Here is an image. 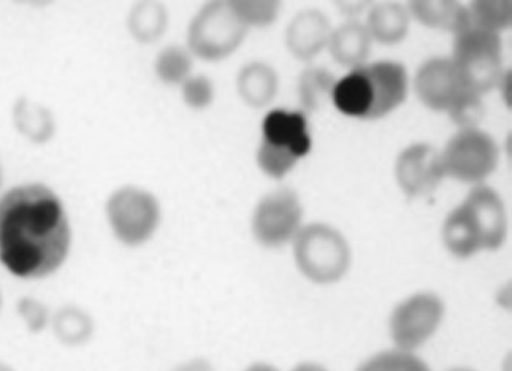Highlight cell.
Here are the masks:
<instances>
[{"instance_id":"6da1fadb","label":"cell","mask_w":512,"mask_h":371,"mask_svg":"<svg viewBox=\"0 0 512 371\" xmlns=\"http://www.w3.org/2000/svg\"><path fill=\"white\" fill-rule=\"evenodd\" d=\"M73 248V226L62 197L39 181L18 184L0 196V267L23 281L62 270Z\"/></svg>"},{"instance_id":"7a4b0ae2","label":"cell","mask_w":512,"mask_h":371,"mask_svg":"<svg viewBox=\"0 0 512 371\" xmlns=\"http://www.w3.org/2000/svg\"><path fill=\"white\" fill-rule=\"evenodd\" d=\"M295 268L314 286H335L351 272L348 237L329 222H306L291 245Z\"/></svg>"},{"instance_id":"3957f363","label":"cell","mask_w":512,"mask_h":371,"mask_svg":"<svg viewBox=\"0 0 512 371\" xmlns=\"http://www.w3.org/2000/svg\"><path fill=\"white\" fill-rule=\"evenodd\" d=\"M104 216L116 243L138 249L154 240L161 229L164 210L161 200L150 189L123 184L108 194Z\"/></svg>"},{"instance_id":"277c9868","label":"cell","mask_w":512,"mask_h":371,"mask_svg":"<svg viewBox=\"0 0 512 371\" xmlns=\"http://www.w3.org/2000/svg\"><path fill=\"white\" fill-rule=\"evenodd\" d=\"M248 34L230 0H211L189 21L186 46L199 61L221 62L240 50Z\"/></svg>"},{"instance_id":"5b68a950","label":"cell","mask_w":512,"mask_h":371,"mask_svg":"<svg viewBox=\"0 0 512 371\" xmlns=\"http://www.w3.org/2000/svg\"><path fill=\"white\" fill-rule=\"evenodd\" d=\"M455 70L459 73L463 88L486 96L495 91L503 66V40L501 35L468 27L467 31L454 35L452 54Z\"/></svg>"},{"instance_id":"8992f818","label":"cell","mask_w":512,"mask_h":371,"mask_svg":"<svg viewBox=\"0 0 512 371\" xmlns=\"http://www.w3.org/2000/svg\"><path fill=\"white\" fill-rule=\"evenodd\" d=\"M448 306L438 292L416 291L392 308L387 321L390 343L403 351L419 352L446 321Z\"/></svg>"},{"instance_id":"52a82bcc","label":"cell","mask_w":512,"mask_h":371,"mask_svg":"<svg viewBox=\"0 0 512 371\" xmlns=\"http://www.w3.org/2000/svg\"><path fill=\"white\" fill-rule=\"evenodd\" d=\"M305 224V205L297 191L278 188L257 200L249 219V230L260 248L279 251L291 248Z\"/></svg>"},{"instance_id":"ba28073f","label":"cell","mask_w":512,"mask_h":371,"mask_svg":"<svg viewBox=\"0 0 512 371\" xmlns=\"http://www.w3.org/2000/svg\"><path fill=\"white\" fill-rule=\"evenodd\" d=\"M446 178L478 186L489 180L500 164V148L484 129L457 131L441 150Z\"/></svg>"},{"instance_id":"9c48e42d","label":"cell","mask_w":512,"mask_h":371,"mask_svg":"<svg viewBox=\"0 0 512 371\" xmlns=\"http://www.w3.org/2000/svg\"><path fill=\"white\" fill-rule=\"evenodd\" d=\"M394 178L408 199L419 200L433 196L444 180H448L441 150L427 142L405 146L395 159Z\"/></svg>"},{"instance_id":"30bf717a","label":"cell","mask_w":512,"mask_h":371,"mask_svg":"<svg viewBox=\"0 0 512 371\" xmlns=\"http://www.w3.org/2000/svg\"><path fill=\"white\" fill-rule=\"evenodd\" d=\"M411 86L417 100L427 110L435 113H446L455 97L465 89L454 62L444 56H435L422 62L414 73Z\"/></svg>"},{"instance_id":"8fae6325","label":"cell","mask_w":512,"mask_h":371,"mask_svg":"<svg viewBox=\"0 0 512 371\" xmlns=\"http://www.w3.org/2000/svg\"><path fill=\"white\" fill-rule=\"evenodd\" d=\"M332 23L319 8H305L287 23L284 45L295 61L313 64L322 51L327 50Z\"/></svg>"},{"instance_id":"7c38bea8","label":"cell","mask_w":512,"mask_h":371,"mask_svg":"<svg viewBox=\"0 0 512 371\" xmlns=\"http://www.w3.org/2000/svg\"><path fill=\"white\" fill-rule=\"evenodd\" d=\"M373 94L371 121L387 118L408 99L411 80L402 62L375 61L363 66Z\"/></svg>"},{"instance_id":"4fadbf2b","label":"cell","mask_w":512,"mask_h":371,"mask_svg":"<svg viewBox=\"0 0 512 371\" xmlns=\"http://www.w3.org/2000/svg\"><path fill=\"white\" fill-rule=\"evenodd\" d=\"M463 202L473 211L481 227L486 253H495L503 248L508 240L509 221L505 200L500 192L487 183L478 184L471 186Z\"/></svg>"},{"instance_id":"5bb4252c","label":"cell","mask_w":512,"mask_h":371,"mask_svg":"<svg viewBox=\"0 0 512 371\" xmlns=\"http://www.w3.org/2000/svg\"><path fill=\"white\" fill-rule=\"evenodd\" d=\"M260 140L291 151L300 161L311 153V138L308 119L303 111H289L283 108L268 111L262 121Z\"/></svg>"},{"instance_id":"9a60e30c","label":"cell","mask_w":512,"mask_h":371,"mask_svg":"<svg viewBox=\"0 0 512 371\" xmlns=\"http://www.w3.org/2000/svg\"><path fill=\"white\" fill-rule=\"evenodd\" d=\"M443 248L457 261H470L486 253L481 227L467 203L460 202L449 211L441 224Z\"/></svg>"},{"instance_id":"2e32d148","label":"cell","mask_w":512,"mask_h":371,"mask_svg":"<svg viewBox=\"0 0 512 371\" xmlns=\"http://www.w3.org/2000/svg\"><path fill=\"white\" fill-rule=\"evenodd\" d=\"M12 124L24 142L46 146L58 134V119L48 105L32 97L21 96L12 107Z\"/></svg>"},{"instance_id":"e0dca14e","label":"cell","mask_w":512,"mask_h":371,"mask_svg":"<svg viewBox=\"0 0 512 371\" xmlns=\"http://www.w3.org/2000/svg\"><path fill=\"white\" fill-rule=\"evenodd\" d=\"M279 86L281 80L278 72L265 61L246 62L235 77L237 96L246 107L253 110L270 107L278 97Z\"/></svg>"},{"instance_id":"ac0fdd59","label":"cell","mask_w":512,"mask_h":371,"mask_svg":"<svg viewBox=\"0 0 512 371\" xmlns=\"http://www.w3.org/2000/svg\"><path fill=\"white\" fill-rule=\"evenodd\" d=\"M373 40L362 20H348L333 27L327 51L338 66L354 70L370 62Z\"/></svg>"},{"instance_id":"d6986e66","label":"cell","mask_w":512,"mask_h":371,"mask_svg":"<svg viewBox=\"0 0 512 371\" xmlns=\"http://www.w3.org/2000/svg\"><path fill=\"white\" fill-rule=\"evenodd\" d=\"M411 20L452 37L473 26L468 5L455 0H411L406 4Z\"/></svg>"},{"instance_id":"ffe728a7","label":"cell","mask_w":512,"mask_h":371,"mask_svg":"<svg viewBox=\"0 0 512 371\" xmlns=\"http://www.w3.org/2000/svg\"><path fill=\"white\" fill-rule=\"evenodd\" d=\"M411 23L408 7L400 2L371 4L363 20L373 43L381 46H397L405 42Z\"/></svg>"},{"instance_id":"44dd1931","label":"cell","mask_w":512,"mask_h":371,"mask_svg":"<svg viewBox=\"0 0 512 371\" xmlns=\"http://www.w3.org/2000/svg\"><path fill=\"white\" fill-rule=\"evenodd\" d=\"M50 332L53 333L54 340L64 348H85L96 337V319L85 306L65 303L54 308Z\"/></svg>"},{"instance_id":"7402d4cb","label":"cell","mask_w":512,"mask_h":371,"mask_svg":"<svg viewBox=\"0 0 512 371\" xmlns=\"http://www.w3.org/2000/svg\"><path fill=\"white\" fill-rule=\"evenodd\" d=\"M170 27L167 5L157 0H138L130 5L126 16V29L137 45L151 46L161 42Z\"/></svg>"},{"instance_id":"603a6c76","label":"cell","mask_w":512,"mask_h":371,"mask_svg":"<svg viewBox=\"0 0 512 371\" xmlns=\"http://www.w3.org/2000/svg\"><path fill=\"white\" fill-rule=\"evenodd\" d=\"M337 78L327 67L308 64L297 80V94L303 113H316L332 104L333 89Z\"/></svg>"},{"instance_id":"cb8c5ba5","label":"cell","mask_w":512,"mask_h":371,"mask_svg":"<svg viewBox=\"0 0 512 371\" xmlns=\"http://www.w3.org/2000/svg\"><path fill=\"white\" fill-rule=\"evenodd\" d=\"M195 58L186 45H167L156 54L153 70L157 81L167 88H180L194 75Z\"/></svg>"},{"instance_id":"d4e9b609","label":"cell","mask_w":512,"mask_h":371,"mask_svg":"<svg viewBox=\"0 0 512 371\" xmlns=\"http://www.w3.org/2000/svg\"><path fill=\"white\" fill-rule=\"evenodd\" d=\"M474 27L501 35L512 26L511 0H473L468 5Z\"/></svg>"},{"instance_id":"484cf974","label":"cell","mask_w":512,"mask_h":371,"mask_svg":"<svg viewBox=\"0 0 512 371\" xmlns=\"http://www.w3.org/2000/svg\"><path fill=\"white\" fill-rule=\"evenodd\" d=\"M356 371H433L419 352L392 348L375 352L360 362Z\"/></svg>"},{"instance_id":"4316f807","label":"cell","mask_w":512,"mask_h":371,"mask_svg":"<svg viewBox=\"0 0 512 371\" xmlns=\"http://www.w3.org/2000/svg\"><path fill=\"white\" fill-rule=\"evenodd\" d=\"M486 113L484 96L470 91V89H463L446 111V115L451 118V123L457 127V131L481 129V124L486 119Z\"/></svg>"},{"instance_id":"83f0119b","label":"cell","mask_w":512,"mask_h":371,"mask_svg":"<svg viewBox=\"0 0 512 371\" xmlns=\"http://www.w3.org/2000/svg\"><path fill=\"white\" fill-rule=\"evenodd\" d=\"M299 157L291 151L260 140L256 150V164L260 172L275 181L286 180L299 165Z\"/></svg>"},{"instance_id":"f1b7e54d","label":"cell","mask_w":512,"mask_h":371,"mask_svg":"<svg viewBox=\"0 0 512 371\" xmlns=\"http://www.w3.org/2000/svg\"><path fill=\"white\" fill-rule=\"evenodd\" d=\"M230 4L249 31L273 26L283 10L278 0H230Z\"/></svg>"},{"instance_id":"f546056e","label":"cell","mask_w":512,"mask_h":371,"mask_svg":"<svg viewBox=\"0 0 512 371\" xmlns=\"http://www.w3.org/2000/svg\"><path fill=\"white\" fill-rule=\"evenodd\" d=\"M15 313L24 329L32 335L50 330L53 308L34 295H23L15 305Z\"/></svg>"},{"instance_id":"4dcf8cb0","label":"cell","mask_w":512,"mask_h":371,"mask_svg":"<svg viewBox=\"0 0 512 371\" xmlns=\"http://www.w3.org/2000/svg\"><path fill=\"white\" fill-rule=\"evenodd\" d=\"M184 107L192 111H207L216 100V86L205 73H194L180 86Z\"/></svg>"},{"instance_id":"1f68e13d","label":"cell","mask_w":512,"mask_h":371,"mask_svg":"<svg viewBox=\"0 0 512 371\" xmlns=\"http://www.w3.org/2000/svg\"><path fill=\"white\" fill-rule=\"evenodd\" d=\"M370 2H337L338 12L344 16V21L348 20H360V16L367 15L368 8H370Z\"/></svg>"},{"instance_id":"d6a6232c","label":"cell","mask_w":512,"mask_h":371,"mask_svg":"<svg viewBox=\"0 0 512 371\" xmlns=\"http://www.w3.org/2000/svg\"><path fill=\"white\" fill-rule=\"evenodd\" d=\"M172 371H218V368L207 357H191L173 367Z\"/></svg>"},{"instance_id":"836d02e7","label":"cell","mask_w":512,"mask_h":371,"mask_svg":"<svg viewBox=\"0 0 512 371\" xmlns=\"http://www.w3.org/2000/svg\"><path fill=\"white\" fill-rule=\"evenodd\" d=\"M495 91H498L500 94L501 100H503V104L508 110L512 108V70L509 67H505L503 73H501L500 80H498L497 88Z\"/></svg>"},{"instance_id":"e575fe53","label":"cell","mask_w":512,"mask_h":371,"mask_svg":"<svg viewBox=\"0 0 512 371\" xmlns=\"http://www.w3.org/2000/svg\"><path fill=\"white\" fill-rule=\"evenodd\" d=\"M289 371H332L330 368L325 367V365L319 364V362H314V360H303L300 364L295 365Z\"/></svg>"},{"instance_id":"d590c367","label":"cell","mask_w":512,"mask_h":371,"mask_svg":"<svg viewBox=\"0 0 512 371\" xmlns=\"http://www.w3.org/2000/svg\"><path fill=\"white\" fill-rule=\"evenodd\" d=\"M243 371H283L281 368L276 367V365L270 364V362H265V360H257V362H253V364H249L248 367Z\"/></svg>"},{"instance_id":"8d00e7d4","label":"cell","mask_w":512,"mask_h":371,"mask_svg":"<svg viewBox=\"0 0 512 371\" xmlns=\"http://www.w3.org/2000/svg\"><path fill=\"white\" fill-rule=\"evenodd\" d=\"M446 371H479L476 368L468 367V365H455V367L448 368Z\"/></svg>"},{"instance_id":"74e56055","label":"cell","mask_w":512,"mask_h":371,"mask_svg":"<svg viewBox=\"0 0 512 371\" xmlns=\"http://www.w3.org/2000/svg\"><path fill=\"white\" fill-rule=\"evenodd\" d=\"M0 371H16L15 368L12 367V365L7 364V362H2L0 360Z\"/></svg>"},{"instance_id":"f35d334b","label":"cell","mask_w":512,"mask_h":371,"mask_svg":"<svg viewBox=\"0 0 512 371\" xmlns=\"http://www.w3.org/2000/svg\"><path fill=\"white\" fill-rule=\"evenodd\" d=\"M2 183H4V167H2V161H0V196L4 194L2 192Z\"/></svg>"},{"instance_id":"ab89813d","label":"cell","mask_w":512,"mask_h":371,"mask_svg":"<svg viewBox=\"0 0 512 371\" xmlns=\"http://www.w3.org/2000/svg\"><path fill=\"white\" fill-rule=\"evenodd\" d=\"M2 308H4V295L0 292V311H2Z\"/></svg>"}]
</instances>
